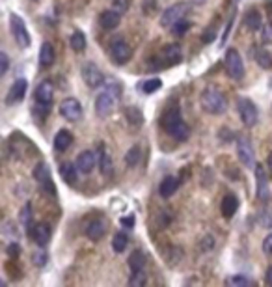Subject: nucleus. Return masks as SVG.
Masks as SVG:
<instances>
[{
    "instance_id": "nucleus-1",
    "label": "nucleus",
    "mask_w": 272,
    "mask_h": 287,
    "mask_svg": "<svg viewBox=\"0 0 272 287\" xmlns=\"http://www.w3.org/2000/svg\"><path fill=\"white\" fill-rule=\"evenodd\" d=\"M121 97V86L116 82H110L108 86H105V90L101 91L97 99H95V114L99 117H108L116 110L118 101Z\"/></svg>"
},
{
    "instance_id": "nucleus-2",
    "label": "nucleus",
    "mask_w": 272,
    "mask_h": 287,
    "mask_svg": "<svg viewBox=\"0 0 272 287\" xmlns=\"http://www.w3.org/2000/svg\"><path fill=\"white\" fill-rule=\"evenodd\" d=\"M162 125L170 136H173L175 140H181L185 142L190 130H188V125L183 121V116H181V108L179 106H170L162 117Z\"/></svg>"
},
{
    "instance_id": "nucleus-3",
    "label": "nucleus",
    "mask_w": 272,
    "mask_h": 287,
    "mask_svg": "<svg viewBox=\"0 0 272 287\" xmlns=\"http://www.w3.org/2000/svg\"><path fill=\"white\" fill-rule=\"evenodd\" d=\"M199 103L203 106V110L209 112V114H214V116L224 114L227 106L226 97L218 90H214V88H205L203 93H201V97H199Z\"/></svg>"
},
{
    "instance_id": "nucleus-4",
    "label": "nucleus",
    "mask_w": 272,
    "mask_h": 287,
    "mask_svg": "<svg viewBox=\"0 0 272 287\" xmlns=\"http://www.w3.org/2000/svg\"><path fill=\"white\" fill-rule=\"evenodd\" d=\"M237 110L240 114V119H242V123L246 127H253V125L257 123L259 119V112H257V106L253 104V101L246 97H239L237 99Z\"/></svg>"
},
{
    "instance_id": "nucleus-5",
    "label": "nucleus",
    "mask_w": 272,
    "mask_h": 287,
    "mask_svg": "<svg viewBox=\"0 0 272 287\" xmlns=\"http://www.w3.org/2000/svg\"><path fill=\"white\" fill-rule=\"evenodd\" d=\"M226 71L233 80H240L244 77V64H242L240 54L235 49H229L226 52Z\"/></svg>"
},
{
    "instance_id": "nucleus-6",
    "label": "nucleus",
    "mask_w": 272,
    "mask_h": 287,
    "mask_svg": "<svg viewBox=\"0 0 272 287\" xmlns=\"http://www.w3.org/2000/svg\"><path fill=\"white\" fill-rule=\"evenodd\" d=\"M188 13V4H173L172 8H168L166 12L162 13V19H160V26L164 28H172L177 21L185 19V15Z\"/></svg>"
},
{
    "instance_id": "nucleus-7",
    "label": "nucleus",
    "mask_w": 272,
    "mask_h": 287,
    "mask_svg": "<svg viewBox=\"0 0 272 287\" xmlns=\"http://www.w3.org/2000/svg\"><path fill=\"white\" fill-rule=\"evenodd\" d=\"M80 75L84 78L86 86H90V88H99V86L105 82V75L101 73V69L93 64V62H86V64L82 65Z\"/></svg>"
},
{
    "instance_id": "nucleus-8",
    "label": "nucleus",
    "mask_w": 272,
    "mask_h": 287,
    "mask_svg": "<svg viewBox=\"0 0 272 287\" xmlns=\"http://www.w3.org/2000/svg\"><path fill=\"white\" fill-rule=\"evenodd\" d=\"M237 155H239V161L244 164L246 168L255 170V163H253V146L248 136H239V140H237Z\"/></svg>"
},
{
    "instance_id": "nucleus-9",
    "label": "nucleus",
    "mask_w": 272,
    "mask_h": 287,
    "mask_svg": "<svg viewBox=\"0 0 272 287\" xmlns=\"http://www.w3.org/2000/svg\"><path fill=\"white\" fill-rule=\"evenodd\" d=\"M10 23H12V30H14L15 41L19 43L21 49L30 47V34H28V30H27L25 21L21 19L19 15H12V17H10Z\"/></svg>"
},
{
    "instance_id": "nucleus-10",
    "label": "nucleus",
    "mask_w": 272,
    "mask_h": 287,
    "mask_svg": "<svg viewBox=\"0 0 272 287\" xmlns=\"http://www.w3.org/2000/svg\"><path fill=\"white\" fill-rule=\"evenodd\" d=\"M60 114L69 121H79L82 117V104L75 97H67L60 103Z\"/></svg>"
},
{
    "instance_id": "nucleus-11",
    "label": "nucleus",
    "mask_w": 272,
    "mask_h": 287,
    "mask_svg": "<svg viewBox=\"0 0 272 287\" xmlns=\"http://www.w3.org/2000/svg\"><path fill=\"white\" fill-rule=\"evenodd\" d=\"M110 56L118 65L125 64L127 60L133 56V49L127 45L123 39H116V41L110 43Z\"/></svg>"
},
{
    "instance_id": "nucleus-12",
    "label": "nucleus",
    "mask_w": 272,
    "mask_h": 287,
    "mask_svg": "<svg viewBox=\"0 0 272 287\" xmlns=\"http://www.w3.org/2000/svg\"><path fill=\"white\" fill-rule=\"evenodd\" d=\"M34 177L41 183V187L49 192L51 196L56 194V189H54V183H53V177H51V170L47 166L45 163H40L36 168H34Z\"/></svg>"
},
{
    "instance_id": "nucleus-13",
    "label": "nucleus",
    "mask_w": 272,
    "mask_h": 287,
    "mask_svg": "<svg viewBox=\"0 0 272 287\" xmlns=\"http://www.w3.org/2000/svg\"><path fill=\"white\" fill-rule=\"evenodd\" d=\"M255 179H257V198L265 202L270 198V189H268V177L263 164H255Z\"/></svg>"
},
{
    "instance_id": "nucleus-14",
    "label": "nucleus",
    "mask_w": 272,
    "mask_h": 287,
    "mask_svg": "<svg viewBox=\"0 0 272 287\" xmlns=\"http://www.w3.org/2000/svg\"><path fill=\"white\" fill-rule=\"evenodd\" d=\"M28 233H30V237L38 246H45L47 242L51 241V228L47 224H36V226L28 229Z\"/></svg>"
},
{
    "instance_id": "nucleus-15",
    "label": "nucleus",
    "mask_w": 272,
    "mask_h": 287,
    "mask_svg": "<svg viewBox=\"0 0 272 287\" xmlns=\"http://www.w3.org/2000/svg\"><path fill=\"white\" fill-rule=\"evenodd\" d=\"M95 164H97V157L93 151H82L77 159V168L80 174H92Z\"/></svg>"
},
{
    "instance_id": "nucleus-16",
    "label": "nucleus",
    "mask_w": 272,
    "mask_h": 287,
    "mask_svg": "<svg viewBox=\"0 0 272 287\" xmlns=\"http://www.w3.org/2000/svg\"><path fill=\"white\" fill-rule=\"evenodd\" d=\"M34 95H36V101L38 103H43V104H51L53 103V97H54V88L53 84L49 82V80H43L38 84L36 91H34Z\"/></svg>"
},
{
    "instance_id": "nucleus-17",
    "label": "nucleus",
    "mask_w": 272,
    "mask_h": 287,
    "mask_svg": "<svg viewBox=\"0 0 272 287\" xmlns=\"http://www.w3.org/2000/svg\"><path fill=\"white\" fill-rule=\"evenodd\" d=\"M25 93H27V80L25 78H19V80H15L12 88H10V93H8V104H14V103H19L25 99Z\"/></svg>"
},
{
    "instance_id": "nucleus-18",
    "label": "nucleus",
    "mask_w": 272,
    "mask_h": 287,
    "mask_svg": "<svg viewBox=\"0 0 272 287\" xmlns=\"http://www.w3.org/2000/svg\"><path fill=\"white\" fill-rule=\"evenodd\" d=\"M105 233H106V222L103 220V218H93V220L88 222L86 235L92 241H99Z\"/></svg>"
},
{
    "instance_id": "nucleus-19",
    "label": "nucleus",
    "mask_w": 272,
    "mask_h": 287,
    "mask_svg": "<svg viewBox=\"0 0 272 287\" xmlns=\"http://www.w3.org/2000/svg\"><path fill=\"white\" fill-rule=\"evenodd\" d=\"M239 209V200L233 194H226L222 198V203H220V211H222V216L224 218H231Z\"/></svg>"
},
{
    "instance_id": "nucleus-20",
    "label": "nucleus",
    "mask_w": 272,
    "mask_h": 287,
    "mask_svg": "<svg viewBox=\"0 0 272 287\" xmlns=\"http://www.w3.org/2000/svg\"><path fill=\"white\" fill-rule=\"evenodd\" d=\"M120 21H121V15L118 12H114V10H108V12L101 13V26H103L105 30H114L116 26H120Z\"/></svg>"
},
{
    "instance_id": "nucleus-21",
    "label": "nucleus",
    "mask_w": 272,
    "mask_h": 287,
    "mask_svg": "<svg viewBox=\"0 0 272 287\" xmlns=\"http://www.w3.org/2000/svg\"><path fill=\"white\" fill-rule=\"evenodd\" d=\"M177 187H179V181H177V179H175L173 176H168V177H164V179L160 181L159 194L162 196V198H170V196L175 194Z\"/></svg>"
},
{
    "instance_id": "nucleus-22",
    "label": "nucleus",
    "mask_w": 272,
    "mask_h": 287,
    "mask_svg": "<svg viewBox=\"0 0 272 287\" xmlns=\"http://www.w3.org/2000/svg\"><path fill=\"white\" fill-rule=\"evenodd\" d=\"M71 142H73V134L69 132V130L62 129L56 132V136H54V148L58 151H66L69 146H71Z\"/></svg>"
},
{
    "instance_id": "nucleus-23",
    "label": "nucleus",
    "mask_w": 272,
    "mask_h": 287,
    "mask_svg": "<svg viewBox=\"0 0 272 287\" xmlns=\"http://www.w3.org/2000/svg\"><path fill=\"white\" fill-rule=\"evenodd\" d=\"M77 174H79V168L71 163H64L60 166V176L62 179L67 183V185H71L73 187L75 183H77Z\"/></svg>"
},
{
    "instance_id": "nucleus-24",
    "label": "nucleus",
    "mask_w": 272,
    "mask_h": 287,
    "mask_svg": "<svg viewBox=\"0 0 272 287\" xmlns=\"http://www.w3.org/2000/svg\"><path fill=\"white\" fill-rule=\"evenodd\" d=\"M54 47L51 45V43H43L40 49V64L43 65V67H49V65L54 64Z\"/></svg>"
},
{
    "instance_id": "nucleus-25",
    "label": "nucleus",
    "mask_w": 272,
    "mask_h": 287,
    "mask_svg": "<svg viewBox=\"0 0 272 287\" xmlns=\"http://www.w3.org/2000/svg\"><path fill=\"white\" fill-rule=\"evenodd\" d=\"M181 58H183V54H181V47L172 43V45H168L164 49V60H166L168 64H179Z\"/></svg>"
},
{
    "instance_id": "nucleus-26",
    "label": "nucleus",
    "mask_w": 272,
    "mask_h": 287,
    "mask_svg": "<svg viewBox=\"0 0 272 287\" xmlns=\"http://www.w3.org/2000/svg\"><path fill=\"white\" fill-rule=\"evenodd\" d=\"M244 23L250 30H259V28H261V13H259L257 10L250 8L244 15Z\"/></svg>"
},
{
    "instance_id": "nucleus-27",
    "label": "nucleus",
    "mask_w": 272,
    "mask_h": 287,
    "mask_svg": "<svg viewBox=\"0 0 272 287\" xmlns=\"http://www.w3.org/2000/svg\"><path fill=\"white\" fill-rule=\"evenodd\" d=\"M144 265H146V257H144V254H142L140 250L133 252V254H131V257H129V267H131V270H133V272H136V270H142V268H144Z\"/></svg>"
},
{
    "instance_id": "nucleus-28",
    "label": "nucleus",
    "mask_w": 272,
    "mask_h": 287,
    "mask_svg": "<svg viewBox=\"0 0 272 287\" xmlns=\"http://www.w3.org/2000/svg\"><path fill=\"white\" fill-rule=\"evenodd\" d=\"M99 164H101V174L105 177H110L114 172V164L110 161V155L106 153V151H101V159H99Z\"/></svg>"
},
{
    "instance_id": "nucleus-29",
    "label": "nucleus",
    "mask_w": 272,
    "mask_h": 287,
    "mask_svg": "<svg viewBox=\"0 0 272 287\" xmlns=\"http://www.w3.org/2000/svg\"><path fill=\"white\" fill-rule=\"evenodd\" d=\"M255 60L263 69H270L272 67V54L266 49H257L255 51Z\"/></svg>"
},
{
    "instance_id": "nucleus-30",
    "label": "nucleus",
    "mask_w": 272,
    "mask_h": 287,
    "mask_svg": "<svg viewBox=\"0 0 272 287\" xmlns=\"http://www.w3.org/2000/svg\"><path fill=\"white\" fill-rule=\"evenodd\" d=\"M71 49L75 52H82L86 49V38L80 30H75L73 36H71Z\"/></svg>"
},
{
    "instance_id": "nucleus-31",
    "label": "nucleus",
    "mask_w": 272,
    "mask_h": 287,
    "mask_svg": "<svg viewBox=\"0 0 272 287\" xmlns=\"http://www.w3.org/2000/svg\"><path fill=\"white\" fill-rule=\"evenodd\" d=\"M127 242H129V239H127L125 233H116L112 239V248L114 252H118V254H121L123 250L127 248Z\"/></svg>"
},
{
    "instance_id": "nucleus-32",
    "label": "nucleus",
    "mask_w": 272,
    "mask_h": 287,
    "mask_svg": "<svg viewBox=\"0 0 272 287\" xmlns=\"http://www.w3.org/2000/svg\"><path fill=\"white\" fill-rule=\"evenodd\" d=\"M160 86H162V82H160L159 78H147L146 82L140 84V88H142L144 93H153V91L160 90Z\"/></svg>"
},
{
    "instance_id": "nucleus-33",
    "label": "nucleus",
    "mask_w": 272,
    "mask_h": 287,
    "mask_svg": "<svg viewBox=\"0 0 272 287\" xmlns=\"http://www.w3.org/2000/svg\"><path fill=\"white\" fill-rule=\"evenodd\" d=\"M21 222H23V226L25 228H32V205L30 203H27L25 207H23V211H21Z\"/></svg>"
},
{
    "instance_id": "nucleus-34",
    "label": "nucleus",
    "mask_w": 272,
    "mask_h": 287,
    "mask_svg": "<svg viewBox=\"0 0 272 287\" xmlns=\"http://www.w3.org/2000/svg\"><path fill=\"white\" fill-rule=\"evenodd\" d=\"M188 28H190V23L186 19H181L172 26V34L173 36H183V34L188 32Z\"/></svg>"
},
{
    "instance_id": "nucleus-35",
    "label": "nucleus",
    "mask_w": 272,
    "mask_h": 287,
    "mask_svg": "<svg viewBox=\"0 0 272 287\" xmlns=\"http://www.w3.org/2000/svg\"><path fill=\"white\" fill-rule=\"evenodd\" d=\"M125 161L129 166H136V164L140 163V148L138 146H134V148H131L129 150V153H127Z\"/></svg>"
},
{
    "instance_id": "nucleus-36",
    "label": "nucleus",
    "mask_w": 272,
    "mask_h": 287,
    "mask_svg": "<svg viewBox=\"0 0 272 287\" xmlns=\"http://www.w3.org/2000/svg\"><path fill=\"white\" fill-rule=\"evenodd\" d=\"M146 283V274L142 272V270H136V272H133V276H131V280H129V285H134V287H140Z\"/></svg>"
},
{
    "instance_id": "nucleus-37",
    "label": "nucleus",
    "mask_w": 272,
    "mask_h": 287,
    "mask_svg": "<svg viewBox=\"0 0 272 287\" xmlns=\"http://www.w3.org/2000/svg\"><path fill=\"white\" fill-rule=\"evenodd\" d=\"M227 283L229 285H252V280H248L246 276H231L227 278Z\"/></svg>"
},
{
    "instance_id": "nucleus-38",
    "label": "nucleus",
    "mask_w": 272,
    "mask_h": 287,
    "mask_svg": "<svg viewBox=\"0 0 272 287\" xmlns=\"http://www.w3.org/2000/svg\"><path fill=\"white\" fill-rule=\"evenodd\" d=\"M6 254H8V257L15 259V257H17V255L21 254L19 242H17V241H12V242H10V244H8V248H6Z\"/></svg>"
},
{
    "instance_id": "nucleus-39",
    "label": "nucleus",
    "mask_w": 272,
    "mask_h": 287,
    "mask_svg": "<svg viewBox=\"0 0 272 287\" xmlns=\"http://www.w3.org/2000/svg\"><path fill=\"white\" fill-rule=\"evenodd\" d=\"M32 261H34V265H38V267H45L49 257H47L45 252H36L34 257H32Z\"/></svg>"
},
{
    "instance_id": "nucleus-40",
    "label": "nucleus",
    "mask_w": 272,
    "mask_h": 287,
    "mask_svg": "<svg viewBox=\"0 0 272 287\" xmlns=\"http://www.w3.org/2000/svg\"><path fill=\"white\" fill-rule=\"evenodd\" d=\"M261 41L263 43H272V23L261 30Z\"/></svg>"
},
{
    "instance_id": "nucleus-41",
    "label": "nucleus",
    "mask_w": 272,
    "mask_h": 287,
    "mask_svg": "<svg viewBox=\"0 0 272 287\" xmlns=\"http://www.w3.org/2000/svg\"><path fill=\"white\" fill-rule=\"evenodd\" d=\"M8 67H10V58L6 52H0V75H6Z\"/></svg>"
},
{
    "instance_id": "nucleus-42",
    "label": "nucleus",
    "mask_w": 272,
    "mask_h": 287,
    "mask_svg": "<svg viewBox=\"0 0 272 287\" xmlns=\"http://www.w3.org/2000/svg\"><path fill=\"white\" fill-rule=\"evenodd\" d=\"M214 36H216V28L214 26H211V28H207L205 32H203V43H212L214 41Z\"/></svg>"
},
{
    "instance_id": "nucleus-43",
    "label": "nucleus",
    "mask_w": 272,
    "mask_h": 287,
    "mask_svg": "<svg viewBox=\"0 0 272 287\" xmlns=\"http://www.w3.org/2000/svg\"><path fill=\"white\" fill-rule=\"evenodd\" d=\"M263 252L265 254H272V233H268L263 241Z\"/></svg>"
},
{
    "instance_id": "nucleus-44",
    "label": "nucleus",
    "mask_w": 272,
    "mask_h": 287,
    "mask_svg": "<svg viewBox=\"0 0 272 287\" xmlns=\"http://www.w3.org/2000/svg\"><path fill=\"white\" fill-rule=\"evenodd\" d=\"M134 216H123L121 218V226H125L127 229H131V228H134Z\"/></svg>"
},
{
    "instance_id": "nucleus-45",
    "label": "nucleus",
    "mask_w": 272,
    "mask_h": 287,
    "mask_svg": "<svg viewBox=\"0 0 272 287\" xmlns=\"http://www.w3.org/2000/svg\"><path fill=\"white\" fill-rule=\"evenodd\" d=\"M266 283H268V285H272V267L268 268V270H266Z\"/></svg>"
},
{
    "instance_id": "nucleus-46",
    "label": "nucleus",
    "mask_w": 272,
    "mask_h": 287,
    "mask_svg": "<svg viewBox=\"0 0 272 287\" xmlns=\"http://www.w3.org/2000/svg\"><path fill=\"white\" fill-rule=\"evenodd\" d=\"M268 166H270V170H272V155L268 157Z\"/></svg>"
},
{
    "instance_id": "nucleus-47",
    "label": "nucleus",
    "mask_w": 272,
    "mask_h": 287,
    "mask_svg": "<svg viewBox=\"0 0 272 287\" xmlns=\"http://www.w3.org/2000/svg\"><path fill=\"white\" fill-rule=\"evenodd\" d=\"M194 2H198V4H201V2H203V0H194Z\"/></svg>"
}]
</instances>
